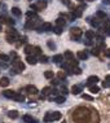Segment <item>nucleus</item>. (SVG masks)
Returning <instances> with one entry per match:
<instances>
[{
  "mask_svg": "<svg viewBox=\"0 0 110 123\" xmlns=\"http://www.w3.org/2000/svg\"><path fill=\"white\" fill-rule=\"evenodd\" d=\"M78 1H83V0H78Z\"/></svg>",
  "mask_w": 110,
  "mask_h": 123,
  "instance_id": "57",
  "label": "nucleus"
},
{
  "mask_svg": "<svg viewBox=\"0 0 110 123\" xmlns=\"http://www.w3.org/2000/svg\"><path fill=\"white\" fill-rule=\"evenodd\" d=\"M104 53H105L106 57H110V48H106V49L104 51Z\"/></svg>",
  "mask_w": 110,
  "mask_h": 123,
  "instance_id": "42",
  "label": "nucleus"
},
{
  "mask_svg": "<svg viewBox=\"0 0 110 123\" xmlns=\"http://www.w3.org/2000/svg\"><path fill=\"white\" fill-rule=\"evenodd\" d=\"M105 82H107V83L110 84V75H107L106 78H105Z\"/></svg>",
  "mask_w": 110,
  "mask_h": 123,
  "instance_id": "51",
  "label": "nucleus"
},
{
  "mask_svg": "<svg viewBox=\"0 0 110 123\" xmlns=\"http://www.w3.org/2000/svg\"><path fill=\"white\" fill-rule=\"evenodd\" d=\"M85 36H87V39H93V38L96 36V35H95V33H93L92 30H88V31H85Z\"/></svg>",
  "mask_w": 110,
  "mask_h": 123,
  "instance_id": "25",
  "label": "nucleus"
},
{
  "mask_svg": "<svg viewBox=\"0 0 110 123\" xmlns=\"http://www.w3.org/2000/svg\"><path fill=\"white\" fill-rule=\"evenodd\" d=\"M32 51H34V47H32V45L27 44V45L25 47V53L27 54V56H28V54H31V53H32Z\"/></svg>",
  "mask_w": 110,
  "mask_h": 123,
  "instance_id": "21",
  "label": "nucleus"
},
{
  "mask_svg": "<svg viewBox=\"0 0 110 123\" xmlns=\"http://www.w3.org/2000/svg\"><path fill=\"white\" fill-rule=\"evenodd\" d=\"M85 7V5H84ZM84 7H78V8H75L73 11V14H74V17H82V9L84 8Z\"/></svg>",
  "mask_w": 110,
  "mask_h": 123,
  "instance_id": "9",
  "label": "nucleus"
},
{
  "mask_svg": "<svg viewBox=\"0 0 110 123\" xmlns=\"http://www.w3.org/2000/svg\"><path fill=\"white\" fill-rule=\"evenodd\" d=\"M3 95L5 96L7 98H13L14 95H16V92H13V91H4Z\"/></svg>",
  "mask_w": 110,
  "mask_h": 123,
  "instance_id": "18",
  "label": "nucleus"
},
{
  "mask_svg": "<svg viewBox=\"0 0 110 123\" xmlns=\"http://www.w3.org/2000/svg\"><path fill=\"white\" fill-rule=\"evenodd\" d=\"M7 34H11V35H14V36H17V38H20V35H18V33L16 30H14V29H9L8 30V33Z\"/></svg>",
  "mask_w": 110,
  "mask_h": 123,
  "instance_id": "32",
  "label": "nucleus"
},
{
  "mask_svg": "<svg viewBox=\"0 0 110 123\" xmlns=\"http://www.w3.org/2000/svg\"><path fill=\"white\" fill-rule=\"evenodd\" d=\"M57 76H58V79H65L66 78V74L64 73V71H60V73L57 74Z\"/></svg>",
  "mask_w": 110,
  "mask_h": 123,
  "instance_id": "37",
  "label": "nucleus"
},
{
  "mask_svg": "<svg viewBox=\"0 0 110 123\" xmlns=\"http://www.w3.org/2000/svg\"><path fill=\"white\" fill-rule=\"evenodd\" d=\"M48 47H49V48H54V44H53L52 42H48Z\"/></svg>",
  "mask_w": 110,
  "mask_h": 123,
  "instance_id": "50",
  "label": "nucleus"
},
{
  "mask_svg": "<svg viewBox=\"0 0 110 123\" xmlns=\"http://www.w3.org/2000/svg\"><path fill=\"white\" fill-rule=\"evenodd\" d=\"M35 26H36V22H35V21H31V20H28L27 22H26L25 27H26V29H34Z\"/></svg>",
  "mask_w": 110,
  "mask_h": 123,
  "instance_id": "17",
  "label": "nucleus"
},
{
  "mask_svg": "<svg viewBox=\"0 0 110 123\" xmlns=\"http://www.w3.org/2000/svg\"><path fill=\"white\" fill-rule=\"evenodd\" d=\"M89 91H91V93H97L100 91V88L96 84H89Z\"/></svg>",
  "mask_w": 110,
  "mask_h": 123,
  "instance_id": "20",
  "label": "nucleus"
},
{
  "mask_svg": "<svg viewBox=\"0 0 110 123\" xmlns=\"http://www.w3.org/2000/svg\"><path fill=\"white\" fill-rule=\"evenodd\" d=\"M0 61H3V62H8V61H9V56H7V54L1 53V54H0Z\"/></svg>",
  "mask_w": 110,
  "mask_h": 123,
  "instance_id": "31",
  "label": "nucleus"
},
{
  "mask_svg": "<svg viewBox=\"0 0 110 123\" xmlns=\"http://www.w3.org/2000/svg\"><path fill=\"white\" fill-rule=\"evenodd\" d=\"M83 98H85V100H92V97L88 95H83Z\"/></svg>",
  "mask_w": 110,
  "mask_h": 123,
  "instance_id": "46",
  "label": "nucleus"
},
{
  "mask_svg": "<svg viewBox=\"0 0 110 123\" xmlns=\"http://www.w3.org/2000/svg\"><path fill=\"white\" fill-rule=\"evenodd\" d=\"M13 67L16 70H18V71H22V70H25V64H23V62H21L18 58H16L13 61Z\"/></svg>",
  "mask_w": 110,
  "mask_h": 123,
  "instance_id": "5",
  "label": "nucleus"
},
{
  "mask_svg": "<svg viewBox=\"0 0 110 123\" xmlns=\"http://www.w3.org/2000/svg\"><path fill=\"white\" fill-rule=\"evenodd\" d=\"M89 1H92V0H89Z\"/></svg>",
  "mask_w": 110,
  "mask_h": 123,
  "instance_id": "59",
  "label": "nucleus"
},
{
  "mask_svg": "<svg viewBox=\"0 0 110 123\" xmlns=\"http://www.w3.org/2000/svg\"><path fill=\"white\" fill-rule=\"evenodd\" d=\"M91 25L95 26V27H97V26H99V22H97V21H91Z\"/></svg>",
  "mask_w": 110,
  "mask_h": 123,
  "instance_id": "45",
  "label": "nucleus"
},
{
  "mask_svg": "<svg viewBox=\"0 0 110 123\" xmlns=\"http://www.w3.org/2000/svg\"><path fill=\"white\" fill-rule=\"evenodd\" d=\"M45 7H47V3L43 1V0H40L39 3L31 5V9H32V11H43V9H45Z\"/></svg>",
  "mask_w": 110,
  "mask_h": 123,
  "instance_id": "4",
  "label": "nucleus"
},
{
  "mask_svg": "<svg viewBox=\"0 0 110 123\" xmlns=\"http://www.w3.org/2000/svg\"><path fill=\"white\" fill-rule=\"evenodd\" d=\"M62 123H66V122H62Z\"/></svg>",
  "mask_w": 110,
  "mask_h": 123,
  "instance_id": "58",
  "label": "nucleus"
},
{
  "mask_svg": "<svg viewBox=\"0 0 110 123\" xmlns=\"http://www.w3.org/2000/svg\"><path fill=\"white\" fill-rule=\"evenodd\" d=\"M5 22L8 23V25H14V21H13V20H11V18H7Z\"/></svg>",
  "mask_w": 110,
  "mask_h": 123,
  "instance_id": "43",
  "label": "nucleus"
},
{
  "mask_svg": "<svg viewBox=\"0 0 110 123\" xmlns=\"http://www.w3.org/2000/svg\"><path fill=\"white\" fill-rule=\"evenodd\" d=\"M87 57H88L87 52H83V51H79V52H78V58H80V60H87Z\"/></svg>",
  "mask_w": 110,
  "mask_h": 123,
  "instance_id": "22",
  "label": "nucleus"
},
{
  "mask_svg": "<svg viewBox=\"0 0 110 123\" xmlns=\"http://www.w3.org/2000/svg\"><path fill=\"white\" fill-rule=\"evenodd\" d=\"M62 60H64V56H62V54H56V56H53V62H57V64H58V62H61Z\"/></svg>",
  "mask_w": 110,
  "mask_h": 123,
  "instance_id": "27",
  "label": "nucleus"
},
{
  "mask_svg": "<svg viewBox=\"0 0 110 123\" xmlns=\"http://www.w3.org/2000/svg\"><path fill=\"white\" fill-rule=\"evenodd\" d=\"M26 91H27L30 95H36L38 93V88L35 86H27L26 87Z\"/></svg>",
  "mask_w": 110,
  "mask_h": 123,
  "instance_id": "8",
  "label": "nucleus"
},
{
  "mask_svg": "<svg viewBox=\"0 0 110 123\" xmlns=\"http://www.w3.org/2000/svg\"><path fill=\"white\" fill-rule=\"evenodd\" d=\"M97 82H99V76H96V75H91L89 78H88V86H89V84H96Z\"/></svg>",
  "mask_w": 110,
  "mask_h": 123,
  "instance_id": "12",
  "label": "nucleus"
},
{
  "mask_svg": "<svg viewBox=\"0 0 110 123\" xmlns=\"http://www.w3.org/2000/svg\"><path fill=\"white\" fill-rule=\"evenodd\" d=\"M49 93H52V88H49V87L43 88V96H44V95H49Z\"/></svg>",
  "mask_w": 110,
  "mask_h": 123,
  "instance_id": "34",
  "label": "nucleus"
},
{
  "mask_svg": "<svg viewBox=\"0 0 110 123\" xmlns=\"http://www.w3.org/2000/svg\"><path fill=\"white\" fill-rule=\"evenodd\" d=\"M49 30H52V25L49 22H44V23H42V25L39 26V30L38 31H49Z\"/></svg>",
  "mask_w": 110,
  "mask_h": 123,
  "instance_id": "6",
  "label": "nucleus"
},
{
  "mask_svg": "<svg viewBox=\"0 0 110 123\" xmlns=\"http://www.w3.org/2000/svg\"><path fill=\"white\" fill-rule=\"evenodd\" d=\"M61 92H62V96H65V95H67V88L66 87H62V90H61Z\"/></svg>",
  "mask_w": 110,
  "mask_h": 123,
  "instance_id": "40",
  "label": "nucleus"
},
{
  "mask_svg": "<svg viewBox=\"0 0 110 123\" xmlns=\"http://www.w3.org/2000/svg\"><path fill=\"white\" fill-rule=\"evenodd\" d=\"M23 120L26 123H38V120L35 118H32L31 115H23Z\"/></svg>",
  "mask_w": 110,
  "mask_h": 123,
  "instance_id": "11",
  "label": "nucleus"
},
{
  "mask_svg": "<svg viewBox=\"0 0 110 123\" xmlns=\"http://www.w3.org/2000/svg\"><path fill=\"white\" fill-rule=\"evenodd\" d=\"M73 119L76 123H87L91 119V113L85 108H78L73 114Z\"/></svg>",
  "mask_w": 110,
  "mask_h": 123,
  "instance_id": "1",
  "label": "nucleus"
},
{
  "mask_svg": "<svg viewBox=\"0 0 110 123\" xmlns=\"http://www.w3.org/2000/svg\"><path fill=\"white\" fill-rule=\"evenodd\" d=\"M61 113L60 112H53V113H47L44 117V122H53V120L61 119Z\"/></svg>",
  "mask_w": 110,
  "mask_h": 123,
  "instance_id": "2",
  "label": "nucleus"
},
{
  "mask_svg": "<svg viewBox=\"0 0 110 123\" xmlns=\"http://www.w3.org/2000/svg\"><path fill=\"white\" fill-rule=\"evenodd\" d=\"M12 13H13L16 17H20L21 14H22V12L20 11V8H17V7H14V8H12Z\"/></svg>",
  "mask_w": 110,
  "mask_h": 123,
  "instance_id": "23",
  "label": "nucleus"
},
{
  "mask_svg": "<svg viewBox=\"0 0 110 123\" xmlns=\"http://www.w3.org/2000/svg\"><path fill=\"white\" fill-rule=\"evenodd\" d=\"M71 73H73V74H76V75H79V74H82V69H79V67L76 66L75 69H71Z\"/></svg>",
  "mask_w": 110,
  "mask_h": 123,
  "instance_id": "33",
  "label": "nucleus"
},
{
  "mask_svg": "<svg viewBox=\"0 0 110 123\" xmlns=\"http://www.w3.org/2000/svg\"><path fill=\"white\" fill-rule=\"evenodd\" d=\"M54 101H56L57 104L65 102V96H57V97H54Z\"/></svg>",
  "mask_w": 110,
  "mask_h": 123,
  "instance_id": "28",
  "label": "nucleus"
},
{
  "mask_svg": "<svg viewBox=\"0 0 110 123\" xmlns=\"http://www.w3.org/2000/svg\"><path fill=\"white\" fill-rule=\"evenodd\" d=\"M64 57H65L67 61H71V60H74V54H73V52H70V51H66L65 54H64Z\"/></svg>",
  "mask_w": 110,
  "mask_h": 123,
  "instance_id": "16",
  "label": "nucleus"
},
{
  "mask_svg": "<svg viewBox=\"0 0 110 123\" xmlns=\"http://www.w3.org/2000/svg\"><path fill=\"white\" fill-rule=\"evenodd\" d=\"M51 83H52V84H57V83H58V80H52Z\"/></svg>",
  "mask_w": 110,
  "mask_h": 123,
  "instance_id": "53",
  "label": "nucleus"
},
{
  "mask_svg": "<svg viewBox=\"0 0 110 123\" xmlns=\"http://www.w3.org/2000/svg\"><path fill=\"white\" fill-rule=\"evenodd\" d=\"M96 16L99 17V18H102V20H105V18H106V13H105V12H102V11H99L96 13Z\"/></svg>",
  "mask_w": 110,
  "mask_h": 123,
  "instance_id": "30",
  "label": "nucleus"
},
{
  "mask_svg": "<svg viewBox=\"0 0 110 123\" xmlns=\"http://www.w3.org/2000/svg\"><path fill=\"white\" fill-rule=\"evenodd\" d=\"M34 53L38 56H42V48L40 47H34Z\"/></svg>",
  "mask_w": 110,
  "mask_h": 123,
  "instance_id": "35",
  "label": "nucleus"
},
{
  "mask_svg": "<svg viewBox=\"0 0 110 123\" xmlns=\"http://www.w3.org/2000/svg\"><path fill=\"white\" fill-rule=\"evenodd\" d=\"M26 40H27V38H26V36H22V38H21V43H26Z\"/></svg>",
  "mask_w": 110,
  "mask_h": 123,
  "instance_id": "49",
  "label": "nucleus"
},
{
  "mask_svg": "<svg viewBox=\"0 0 110 123\" xmlns=\"http://www.w3.org/2000/svg\"><path fill=\"white\" fill-rule=\"evenodd\" d=\"M26 17H27L28 20H31V21H36V20H39V17H38V14L35 13L34 11H28L27 13H26Z\"/></svg>",
  "mask_w": 110,
  "mask_h": 123,
  "instance_id": "7",
  "label": "nucleus"
},
{
  "mask_svg": "<svg viewBox=\"0 0 110 123\" xmlns=\"http://www.w3.org/2000/svg\"><path fill=\"white\" fill-rule=\"evenodd\" d=\"M65 20H62V18H57L56 20V26H58V27H64L65 26Z\"/></svg>",
  "mask_w": 110,
  "mask_h": 123,
  "instance_id": "24",
  "label": "nucleus"
},
{
  "mask_svg": "<svg viewBox=\"0 0 110 123\" xmlns=\"http://www.w3.org/2000/svg\"><path fill=\"white\" fill-rule=\"evenodd\" d=\"M26 61H27L30 65H35V64L38 62V61H36V58H35L34 56H31V54H28V56L26 57Z\"/></svg>",
  "mask_w": 110,
  "mask_h": 123,
  "instance_id": "15",
  "label": "nucleus"
},
{
  "mask_svg": "<svg viewBox=\"0 0 110 123\" xmlns=\"http://www.w3.org/2000/svg\"><path fill=\"white\" fill-rule=\"evenodd\" d=\"M3 22H5V18H4L1 14H0V23H3Z\"/></svg>",
  "mask_w": 110,
  "mask_h": 123,
  "instance_id": "48",
  "label": "nucleus"
},
{
  "mask_svg": "<svg viewBox=\"0 0 110 123\" xmlns=\"http://www.w3.org/2000/svg\"><path fill=\"white\" fill-rule=\"evenodd\" d=\"M70 35L74 40H78L80 36H82V30L79 27H71L70 29Z\"/></svg>",
  "mask_w": 110,
  "mask_h": 123,
  "instance_id": "3",
  "label": "nucleus"
},
{
  "mask_svg": "<svg viewBox=\"0 0 110 123\" xmlns=\"http://www.w3.org/2000/svg\"><path fill=\"white\" fill-rule=\"evenodd\" d=\"M80 92H82V87L80 86H73V88H71V93H74V95H79Z\"/></svg>",
  "mask_w": 110,
  "mask_h": 123,
  "instance_id": "13",
  "label": "nucleus"
},
{
  "mask_svg": "<svg viewBox=\"0 0 110 123\" xmlns=\"http://www.w3.org/2000/svg\"><path fill=\"white\" fill-rule=\"evenodd\" d=\"M62 3H65V4H69V0H62Z\"/></svg>",
  "mask_w": 110,
  "mask_h": 123,
  "instance_id": "54",
  "label": "nucleus"
},
{
  "mask_svg": "<svg viewBox=\"0 0 110 123\" xmlns=\"http://www.w3.org/2000/svg\"><path fill=\"white\" fill-rule=\"evenodd\" d=\"M44 76H45L47 79H52V78H53V71H51V70H47V71L44 73Z\"/></svg>",
  "mask_w": 110,
  "mask_h": 123,
  "instance_id": "29",
  "label": "nucleus"
},
{
  "mask_svg": "<svg viewBox=\"0 0 110 123\" xmlns=\"http://www.w3.org/2000/svg\"><path fill=\"white\" fill-rule=\"evenodd\" d=\"M0 31H1V25H0Z\"/></svg>",
  "mask_w": 110,
  "mask_h": 123,
  "instance_id": "56",
  "label": "nucleus"
},
{
  "mask_svg": "<svg viewBox=\"0 0 110 123\" xmlns=\"http://www.w3.org/2000/svg\"><path fill=\"white\" fill-rule=\"evenodd\" d=\"M0 86H1V87H8L9 86V78L3 76V78L0 79Z\"/></svg>",
  "mask_w": 110,
  "mask_h": 123,
  "instance_id": "14",
  "label": "nucleus"
},
{
  "mask_svg": "<svg viewBox=\"0 0 110 123\" xmlns=\"http://www.w3.org/2000/svg\"><path fill=\"white\" fill-rule=\"evenodd\" d=\"M16 39H18V38L14 36V35H11V34H7V42H8V43H11V44H12V43L16 42Z\"/></svg>",
  "mask_w": 110,
  "mask_h": 123,
  "instance_id": "19",
  "label": "nucleus"
},
{
  "mask_svg": "<svg viewBox=\"0 0 110 123\" xmlns=\"http://www.w3.org/2000/svg\"><path fill=\"white\" fill-rule=\"evenodd\" d=\"M104 29H110V20H105V27Z\"/></svg>",
  "mask_w": 110,
  "mask_h": 123,
  "instance_id": "41",
  "label": "nucleus"
},
{
  "mask_svg": "<svg viewBox=\"0 0 110 123\" xmlns=\"http://www.w3.org/2000/svg\"><path fill=\"white\" fill-rule=\"evenodd\" d=\"M85 44H87V45H91V44H92V42H91V40L88 39V40H85Z\"/></svg>",
  "mask_w": 110,
  "mask_h": 123,
  "instance_id": "52",
  "label": "nucleus"
},
{
  "mask_svg": "<svg viewBox=\"0 0 110 123\" xmlns=\"http://www.w3.org/2000/svg\"><path fill=\"white\" fill-rule=\"evenodd\" d=\"M96 39H97V42H99V43H102V40H104V38H102L101 35H96Z\"/></svg>",
  "mask_w": 110,
  "mask_h": 123,
  "instance_id": "44",
  "label": "nucleus"
},
{
  "mask_svg": "<svg viewBox=\"0 0 110 123\" xmlns=\"http://www.w3.org/2000/svg\"><path fill=\"white\" fill-rule=\"evenodd\" d=\"M13 100L18 101V102H23V101H25V96H23L22 93H18V92H16V95H14Z\"/></svg>",
  "mask_w": 110,
  "mask_h": 123,
  "instance_id": "10",
  "label": "nucleus"
},
{
  "mask_svg": "<svg viewBox=\"0 0 110 123\" xmlns=\"http://www.w3.org/2000/svg\"><path fill=\"white\" fill-rule=\"evenodd\" d=\"M54 33H56L57 35H60V34L62 33V27H58V26H56V27H54Z\"/></svg>",
  "mask_w": 110,
  "mask_h": 123,
  "instance_id": "39",
  "label": "nucleus"
},
{
  "mask_svg": "<svg viewBox=\"0 0 110 123\" xmlns=\"http://www.w3.org/2000/svg\"><path fill=\"white\" fill-rule=\"evenodd\" d=\"M104 3H106V4H110V0H104Z\"/></svg>",
  "mask_w": 110,
  "mask_h": 123,
  "instance_id": "55",
  "label": "nucleus"
},
{
  "mask_svg": "<svg viewBox=\"0 0 110 123\" xmlns=\"http://www.w3.org/2000/svg\"><path fill=\"white\" fill-rule=\"evenodd\" d=\"M99 53H100L99 48H93V49H92V54H93V56H99Z\"/></svg>",
  "mask_w": 110,
  "mask_h": 123,
  "instance_id": "38",
  "label": "nucleus"
},
{
  "mask_svg": "<svg viewBox=\"0 0 110 123\" xmlns=\"http://www.w3.org/2000/svg\"><path fill=\"white\" fill-rule=\"evenodd\" d=\"M39 61L43 62V64H47V62H48V57L44 56V54H42V56H40V60H39Z\"/></svg>",
  "mask_w": 110,
  "mask_h": 123,
  "instance_id": "36",
  "label": "nucleus"
},
{
  "mask_svg": "<svg viewBox=\"0 0 110 123\" xmlns=\"http://www.w3.org/2000/svg\"><path fill=\"white\" fill-rule=\"evenodd\" d=\"M109 86H110V84L107 83V82H104V83H102V87H104V88H107Z\"/></svg>",
  "mask_w": 110,
  "mask_h": 123,
  "instance_id": "47",
  "label": "nucleus"
},
{
  "mask_svg": "<svg viewBox=\"0 0 110 123\" xmlns=\"http://www.w3.org/2000/svg\"><path fill=\"white\" fill-rule=\"evenodd\" d=\"M8 117L11 118V119H16V118L18 117V113L16 112V110H12V112L8 113Z\"/></svg>",
  "mask_w": 110,
  "mask_h": 123,
  "instance_id": "26",
  "label": "nucleus"
}]
</instances>
